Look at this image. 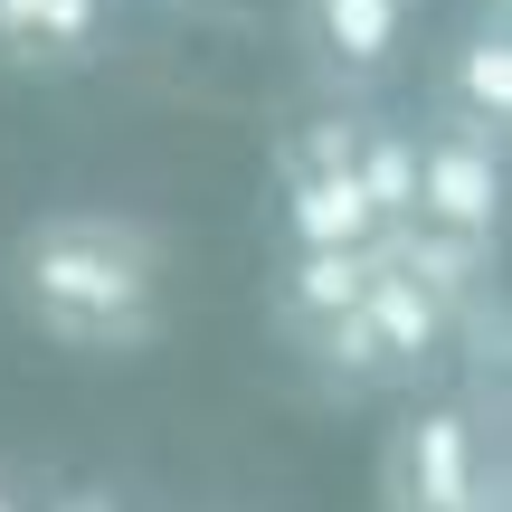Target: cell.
I'll list each match as a JSON object with an SVG mask.
<instances>
[{
	"instance_id": "8992f818",
	"label": "cell",
	"mask_w": 512,
	"mask_h": 512,
	"mask_svg": "<svg viewBox=\"0 0 512 512\" xmlns=\"http://www.w3.org/2000/svg\"><path fill=\"white\" fill-rule=\"evenodd\" d=\"M427 95H437L427 124L475 133V143L503 152V133H512V29L503 19H465L437 48V67H427Z\"/></svg>"
},
{
	"instance_id": "5b68a950",
	"label": "cell",
	"mask_w": 512,
	"mask_h": 512,
	"mask_svg": "<svg viewBox=\"0 0 512 512\" xmlns=\"http://www.w3.org/2000/svg\"><path fill=\"white\" fill-rule=\"evenodd\" d=\"M408 143H418V219L408 228L494 247L503 238V152L475 143V133H446V124H408Z\"/></svg>"
},
{
	"instance_id": "8fae6325",
	"label": "cell",
	"mask_w": 512,
	"mask_h": 512,
	"mask_svg": "<svg viewBox=\"0 0 512 512\" xmlns=\"http://www.w3.org/2000/svg\"><path fill=\"white\" fill-rule=\"evenodd\" d=\"M0 512H10V503H0Z\"/></svg>"
},
{
	"instance_id": "3957f363",
	"label": "cell",
	"mask_w": 512,
	"mask_h": 512,
	"mask_svg": "<svg viewBox=\"0 0 512 512\" xmlns=\"http://www.w3.org/2000/svg\"><path fill=\"white\" fill-rule=\"evenodd\" d=\"M389 512H494V446L475 408L427 399L389 437Z\"/></svg>"
},
{
	"instance_id": "9c48e42d",
	"label": "cell",
	"mask_w": 512,
	"mask_h": 512,
	"mask_svg": "<svg viewBox=\"0 0 512 512\" xmlns=\"http://www.w3.org/2000/svg\"><path fill=\"white\" fill-rule=\"evenodd\" d=\"M351 190H361V209L380 219V238H399V228L418 219V143H408V124L351 114Z\"/></svg>"
},
{
	"instance_id": "ba28073f",
	"label": "cell",
	"mask_w": 512,
	"mask_h": 512,
	"mask_svg": "<svg viewBox=\"0 0 512 512\" xmlns=\"http://www.w3.org/2000/svg\"><path fill=\"white\" fill-rule=\"evenodd\" d=\"M361 285H370V247L342 256V247H285V266H275L266 285V313L285 342H313V332H332L342 313H361Z\"/></svg>"
},
{
	"instance_id": "7a4b0ae2",
	"label": "cell",
	"mask_w": 512,
	"mask_h": 512,
	"mask_svg": "<svg viewBox=\"0 0 512 512\" xmlns=\"http://www.w3.org/2000/svg\"><path fill=\"white\" fill-rule=\"evenodd\" d=\"M408 29H418V0H294V48L304 76L332 105H361L389 76L408 67Z\"/></svg>"
},
{
	"instance_id": "277c9868",
	"label": "cell",
	"mask_w": 512,
	"mask_h": 512,
	"mask_svg": "<svg viewBox=\"0 0 512 512\" xmlns=\"http://www.w3.org/2000/svg\"><path fill=\"white\" fill-rule=\"evenodd\" d=\"M465 313L446 294H427L399 256L370 247V285H361V351H370V389H418L446 370Z\"/></svg>"
},
{
	"instance_id": "52a82bcc",
	"label": "cell",
	"mask_w": 512,
	"mask_h": 512,
	"mask_svg": "<svg viewBox=\"0 0 512 512\" xmlns=\"http://www.w3.org/2000/svg\"><path fill=\"white\" fill-rule=\"evenodd\" d=\"M105 29H114V0H0V67L76 76V67H95Z\"/></svg>"
},
{
	"instance_id": "30bf717a",
	"label": "cell",
	"mask_w": 512,
	"mask_h": 512,
	"mask_svg": "<svg viewBox=\"0 0 512 512\" xmlns=\"http://www.w3.org/2000/svg\"><path fill=\"white\" fill-rule=\"evenodd\" d=\"M285 247H380V219L361 209V190H351V171H323V181H304V171H285Z\"/></svg>"
},
{
	"instance_id": "6da1fadb",
	"label": "cell",
	"mask_w": 512,
	"mask_h": 512,
	"mask_svg": "<svg viewBox=\"0 0 512 512\" xmlns=\"http://www.w3.org/2000/svg\"><path fill=\"white\" fill-rule=\"evenodd\" d=\"M10 304L38 342L124 361L162 342L171 313V247L133 209H48L10 238Z\"/></svg>"
}]
</instances>
